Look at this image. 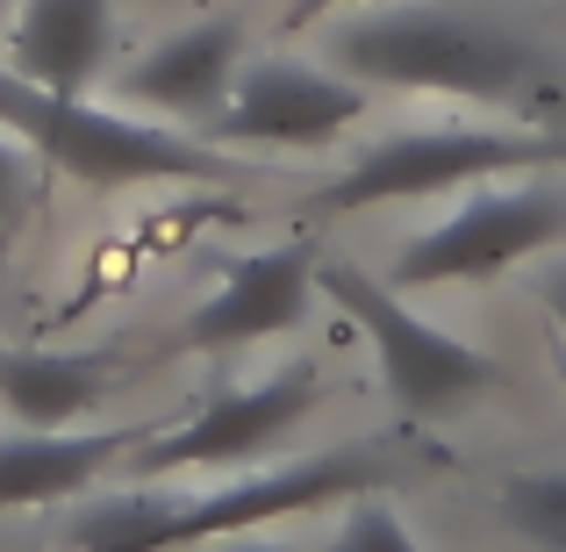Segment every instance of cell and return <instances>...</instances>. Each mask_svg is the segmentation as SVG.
<instances>
[{
	"label": "cell",
	"mask_w": 566,
	"mask_h": 552,
	"mask_svg": "<svg viewBox=\"0 0 566 552\" xmlns=\"http://www.w3.org/2000/svg\"><path fill=\"white\" fill-rule=\"evenodd\" d=\"M316 288L366 331V345H374V360H380V381H387V402H395L409 424L459 416V409H473L481 395L502 387V366L488 360L481 345H467L459 331H438L430 316H416L395 280L366 273V265H352V259H316Z\"/></svg>",
	"instance_id": "5b68a950"
},
{
	"label": "cell",
	"mask_w": 566,
	"mask_h": 552,
	"mask_svg": "<svg viewBox=\"0 0 566 552\" xmlns=\"http://www.w3.org/2000/svg\"><path fill=\"white\" fill-rule=\"evenodd\" d=\"M237 72H244V14H201V22L172 29L166 43L137 58L123 72V108L166 115V123H216V108L230 101Z\"/></svg>",
	"instance_id": "9c48e42d"
},
{
	"label": "cell",
	"mask_w": 566,
	"mask_h": 552,
	"mask_svg": "<svg viewBox=\"0 0 566 552\" xmlns=\"http://www.w3.org/2000/svg\"><path fill=\"white\" fill-rule=\"evenodd\" d=\"M323 395L316 360H287L259 381H237L222 395H208L180 430H151L137 445V481H166V473H201V467H251L259 452H273Z\"/></svg>",
	"instance_id": "52a82bcc"
},
{
	"label": "cell",
	"mask_w": 566,
	"mask_h": 552,
	"mask_svg": "<svg viewBox=\"0 0 566 552\" xmlns=\"http://www.w3.org/2000/svg\"><path fill=\"white\" fill-rule=\"evenodd\" d=\"M331 65L380 94H430L502 115H545L566 101L559 65L531 37L444 0H366L331 29Z\"/></svg>",
	"instance_id": "6da1fadb"
},
{
	"label": "cell",
	"mask_w": 566,
	"mask_h": 552,
	"mask_svg": "<svg viewBox=\"0 0 566 552\" xmlns=\"http://www.w3.org/2000/svg\"><path fill=\"white\" fill-rule=\"evenodd\" d=\"M553 244H566V180H545V166L538 173H502V180L473 187L444 222L416 230L395 251L387 280L401 294L452 288V280H495V273H510V265L538 259Z\"/></svg>",
	"instance_id": "8992f818"
},
{
	"label": "cell",
	"mask_w": 566,
	"mask_h": 552,
	"mask_svg": "<svg viewBox=\"0 0 566 552\" xmlns=\"http://www.w3.org/2000/svg\"><path fill=\"white\" fill-rule=\"evenodd\" d=\"M495 517L538 552H566V467H516L495 481Z\"/></svg>",
	"instance_id": "5bb4252c"
},
{
	"label": "cell",
	"mask_w": 566,
	"mask_h": 552,
	"mask_svg": "<svg viewBox=\"0 0 566 552\" xmlns=\"http://www.w3.org/2000/svg\"><path fill=\"white\" fill-rule=\"evenodd\" d=\"M308 294H316V251L308 244H273L237 259L216 288L193 302L187 316V345L193 352H244L259 337H280L308 316Z\"/></svg>",
	"instance_id": "30bf717a"
},
{
	"label": "cell",
	"mask_w": 566,
	"mask_h": 552,
	"mask_svg": "<svg viewBox=\"0 0 566 552\" xmlns=\"http://www.w3.org/2000/svg\"><path fill=\"white\" fill-rule=\"evenodd\" d=\"M22 216H29V144L0 129V222L14 230Z\"/></svg>",
	"instance_id": "2e32d148"
},
{
	"label": "cell",
	"mask_w": 566,
	"mask_h": 552,
	"mask_svg": "<svg viewBox=\"0 0 566 552\" xmlns=\"http://www.w3.org/2000/svg\"><path fill=\"white\" fill-rule=\"evenodd\" d=\"M316 552H423V545H416L409 517H401L387 496H359L345 517H337V531Z\"/></svg>",
	"instance_id": "9a60e30c"
},
{
	"label": "cell",
	"mask_w": 566,
	"mask_h": 552,
	"mask_svg": "<svg viewBox=\"0 0 566 552\" xmlns=\"http://www.w3.org/2000/svg\"><path fill=\"white\" fill-rule=\"evenodd\" d=\"M115 51V0H22L8 22V65L51 94H86Z\"/></svg>",
	"instance_id": "7c38bea8"
},
{
	"label": "cell",
	"mask_w": 566,
	"mask_h": 552,
	"mask_svg": "<svg viewBox=\"0 0 566 552\" xmlns=\"http://www.w3.org/2000/svg\"><path fill=\"white\" fill-rule=\"evenodd\" d=\"M144 438H151V424L8 430V438H0V510H51V502L86 496V488L108 481L123 459H137Z\"/></svg>",
	"instance_id": "8fae6325"
},
{
	"label": "cell",
	"mask_w": 566,
	"mask_h": 552,
	"mask_svg": "<svg viewBox=\"0 0 566 552\" xmlns=\"http://www.w3.org/2000/svg\"><path fill=\"white\" fill-rule=\"evenodd\" d=\"M401 481V459L374 445H345V452H308L287 467H244L230 481L201 488V496H172V488H123V496H94L72 510L65 539L72 552H180L208 539H244L280 517L323 510V502H359Z\"/></svg>",
	"instance_id": "7a4b0ae2"
},
{
	"label": "cell",
	"mask_w": 566,
	"mask_h": 552,
	"mask_svg": "<svg viewBox=\"0 0 566 552\" xmlns=\"http://www.w3.org/2000/svg\"><path fill=\"white\" fill-rule=\"evenodd\" d=\"M14 8H22V0H0V22H14Z\"/></svg>",
	"instance_id": "ffe728a7"
},
{
	"label": "cell",
	"mask_w": 566,
	"mask_h": 552,
	"mask_svg": "<svg viewBox=\"0 0 566 552\" xmlns=\"http://www.w3.org/2000/svg\"><path fill=\"white\" fill-rule=\"evenodd\" d=\"M566 166V137L538 123H409L366 144L331 187L308 201V216H359L387 201H423V194L481 187L502 173H538Z\"/></svg>",
	"instance_id": "277c9868"
},
{
	"label": "cell",
	"mask_w": 566,
	"mask_h": 552,
	"mask_svg": "<svg viewBox=\"0 0 566 552\" xmlns=\"http://www.w3.org/2000/svg\"><path fill=\"white\" fill-rule=\"evenodd\" d=\"M230 552H287V545H230Z\"/></svg>",
	"instance_id": "d6986e66"
},
{
	"label": "cell",
	"mask_w": 566,
	"mask_h": 552,
	"mask_svg": "<svg viewBox=\"0 0 566 552\" xmlns=\"http://www.w3.org/2000/svg\"><path fill=\"white\" fill-rule=\"evenodd\" d=\"M123 381V352H57V345H0V409L22 430H72Z\"/></svg>",
	"instance_id": "4fadbf2b"
},
{
	"label": "cell",
	"mask_w": 566,
	"mask_h": 552,
	"mask_svg": "<svg viewBox=\"0 0 566 552\" xmlns=\"http://www.w3.org/2000/svg\"><path fill=\"white\" fill-rule=\"evenodd\" d=\"M0 265H8V222H0Z\"/></svg>",
	"instance_id": "44dd1931"
},
{
	"label": "cell",
	"mask_w": 566,
	"mask_h": 552,
	"mask_svg": "<svg viewBox=\"0 0 566 552\" xmlns=\"http://www.w3.org/2000/svg\"><path fill=\"white\" fill-rule=\"evenodd\" d=\"M345 8H366V0H287V8H280V22H287V29H308V22L345 14Z\"/></svg>",
	"instance_id": "e0dca14e"
},
{
	"label": "cell",
	"mask_w": 566,
	"mask_h": 552,
	"mask_svg": "<svg viewBox=\"0 0 566 552\" xmlns=\"http://www.w3.org/2000/svg\"><path fill=\"white\" fill-rule=\"evenodd\" d=\"M545 302H553V316H559V331H566V273H545Z\"/></svg>",
	"instance_id": "ac0fdd59"
},
{
	"label": "cell",
	"mask_w": 566,
	"mask_h": 552,
	"mask_svg": "<svg viewBox=\"0 0 566 552\" xmlns=\"http://www.w3.org/2000/svg\"><path fill=\"white\" fill-rule=\"evenodd\" d=\"M366 115V86L337 80L308 58H244L230 101L216 108L208 137L222 144H265V152H323Z\"/></svg>",
	"instance_id": "ba28073f"
},
{
	"label": "cell",
	"mask_w": 566,
	"mask_h": 552,
	"mask_svg": "<svg viewBox=\"0 0 566 552\" xmlns=\"http://www.w3.org/2000/svg\"><path fill=\"white\" fill-rule=\"evenodd\" d=\"M0 129L22 137L43 166H57L80 187H137V180H244L237 158L216 144L180 137L137 108H101L86 94H51L0 65Z\"/></svg>",
	"instance_id": "3957f363"
}]
</instances>
